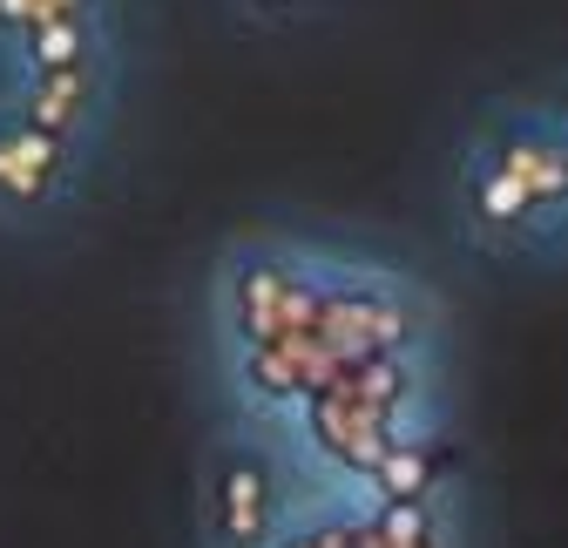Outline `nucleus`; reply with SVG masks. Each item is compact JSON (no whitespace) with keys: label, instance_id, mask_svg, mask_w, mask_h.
Wrapping results in <instances>:
<instances>
[{"label":"nucleus","instance_id":"f257e3e1","mask_svg":"<svg viewBox=\"0 0 568 548\" xmlns=\"http://www.w3.org/2000/svg\"><path fill=\"white\" fill-rule=\"evenodd\" d=\"M568 203V143L561 135H501L487 143L480 170H474V217L487 231H521L541 211H561Z\"/></svg>","mask_w":568,"mask_h":548},{"label":"nucleus","instance_id":"f03ea898","mask_svg":"<svg viewBox=\"0 0 568 548\" xmlns=\"http://www.w3.org/2000/svg\"><path fill=\"white\" fill-rule=\"evenodd\" d=\"M82 176V150L34 129L0 102V224H41L54 217Z\"/></svg>","mask_w":568,"mask_h":548},{"label":"nucleus","instance_id":"7ed1b4c3","mask_svg":"<svg viewBox=\"0 0 568 548\" xmlns=\"http://www.w3.org/2000/svg\"><path fill=\"white\" fill-rule=\"evenodd\" d=\"M109 89H115V61H89V68H48V75H14L8 109L28 115L34 129L61 135V143L89 150V135L109 115Z\"/></svg>","mask_w":568,"mask_h":548},{"label":"nucleus","instance_id":"20e7f679","mask_svg":"<svg viewBox=\"0 0 568 548\" xmlns=\"http://www.w3.org/2000/svg\"><path fill=\"white\" fill-rule=\"evenodd\" d=\"M75 14H115V0H0V48L28 28L48 21H75Z\"/></svg>","mask_w":568,"mask_h":548},{"label":"nucleus","instance_id":"39448f33","mask_svg":"<svg viewBox=\"0 0 568 548\" xmlns=\"http://www.w3.org/2000/svg\"><path fill=\"white\" fill-rule=\"evenodd\" d=\"M251 8H257L264 21H284V14H298V8H305V0H251Z\"/></svg>","mask_w":568,"mask_h":548}]
</instances>
